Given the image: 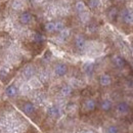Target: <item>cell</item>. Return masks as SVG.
<instances>
[{
	"mask_svg": "<svg viewBox=\"0 0 133 133\" xmlns=\"http://www.w3.org/2000/svg\"><path fill=\"white\" fill-rule=\"evenodd\" d=\"M117 111L121 115H126L129 112V105L127 102H120L117 105Z\"/></svg>",
	"mask_w": 133,
	"mask_h": 133,
	"instance_id": "cell-2",
	"label": "cell"
},
{
	"mask_svg": "<svg viewBox=\"0 0 133 133\" xmlns=\"http://www.w3.org/2000/svg\"><path fill=\"white\" fill-rule=\"evenodd\" d=\"M35 1H36V2H37V3H40V2H42V1H43V0H35Z\"/></svg>",
	"mask_w": 133,
	"mask_h": 133,
	"instance_id": "cell-32",
	"label": "cell"
},
{
	"mask_svg": "<svg viewBox=\"0 0 133 133\" xmlns=\"http://www.w3.org/2000/svg\"><path fill=\"white\" fill-rule=\"evenodd\" d=\"M47 112L51 117H57L59 115V110L56 107H50Z\"/></svg>",
	"mask_w": 133,
	"mask_h": 133,
	"instance_id": "cell-13",
	"label": "cell"
},
{
	"mask_svg": "<svg viewBox=\"0 0 133 133\" xmlns=\"http://www.w3.org/2000/svg\"><path fill=\"white\" fill-rule=\"evenodd\" d=\"M112 108V102L110 100H103L101 103V109L103 111H109Z\"/></svg>",
	"mask_w": 133,
	"mask_h": 133,
	"instance_id": "cell-17",
	"label": "cell"
},
{
	"mask_svg": "<svg viewBox=\"0 0 133 133\" xmlns=\"http://www.w3.org/2000/svg\"><path fill=\"white\" fill-rule=\"evenodd\" d=\"M8 133H23V130L21 129V127H19L18 125H17V126L12 127V128L8 131Z\"/></svg>",
	"mask_w": 133,
	"mask_h": 133,
	"instance_id": "cell-23",
	"label": "cell"
},
{
	"mask_svg": "<svg viewBox=\"0 0 133 133\" xmlns=\"http://www.w3.org/2000/svg\"><path fill=\"white\" fill-rule=\"evenodd\" d=\"M76 8H77V10L81 14V12H84L85 10H86V7H85V4H84L83 2H77L76 3Z\"/></svg>",
	"mask_w": 133,
	"mask_h": 133,
	"instance_id": "cell-19",
	"label": "cell"
},
{
	"mask_svg": "<svg viewBox=\"0 0 133 133\" xmlns=\"http://www.w3.org/2000/svg\"><path fill=\"white\" fill-rule=\"evenodd\" d=\"M31 18H32V17L29 12H23L19 17V21L22 24H28V23H30Z\"/></svg>",
	"mask_w": 133,
	"mask_h": 133,
	"instance_id": "cell-7",
	"label": "cell"
},
{
	"mask_svg": "<svg viewBox=\"0 0 133 133\" xmlns=\"http://www.w3.org/2000/svg\"><path fill=\"white\" fill-rule=\"evenodd\" d=\"M118 16V10H117V8H112L111 10H110V12H109V17L112 19V21H114L115 18L117 17Z\"/></svg>",
	"mask_w": 133,
	"mask_h": 133,
	"instance_id": "cell-20",
	"label": "cell"
},
{
	"mask_svg": "<svg viewBox=\"0 0 133 133\" xmlns=\"http://www.w3.org/2000/svg\"><path fill=\"white\" fill-rule=\"evenodd\" d=\"M65 28H64V24L63 23H61V22H57L56 24H55V31H62V30H64Z\"/></svg>",
	"mask_w": 133,
	"mask_h": 133,
	"instance_id": "cell-27",
	"label": "cell"
},
{
	"mask_svg": "<svg viewBox=\"0 0 133 133\" xmlns=\"http://www.w3.org/2000/svg\"><path fill=\"white\" fill-rule=\"evenodd\" d=\"M121 17L123 18V21L126 24H131L133 23V12L129 9H124L121 14Z\"/></svg>",
	"mask_w": 133,
	"mask_h": 133,
	"instance_id": "cell-1",
	"label": "cell"
},
{
	"mask_svg": "<svg viewBox=\"0 0 133 133\" xmlns=\"http://www.w3.org/2000/svg\"><path fill=\"white\" fill-rule=\"evenodd\" d=\"M34 111H35V107H34L33 103L27 102V103L24 105V112H25L26 114H32Z\"/></svg>",
	"mask_w": 133,
	"mask_h": 133,
	"instance_id": "cell-10",
	"label": "cell"
},
{
	"mask_svg": "<svg viewBox=\"0 0 133 133\" xmlns=\"http://www.w3.org/2000/svg\"><path fill=\"white\" fill-rule=\"evenodd\" d=\"M127 86L130 87V88H133V80L132 79H128V80H127Z\"/></svg>",
	"mask_w": 133,
	"mask_h": 133,
	"instance_id": "cell-30",
	"label": "cell"
},
{
	"mask_svg": "<svg viewBox=\"0 0 133 133\" xmlns=\"http://www.w3.org/2000/svg\"><path fill=\"white\" fill-rule=\"evenodd\" d=\"M86 45V42H85V39H84L82 36H77L76 37V46L79 48V49H83Z\"/></svg>",
	"mask_w": 133,
	"mask_h": 133,
	"instance_id": "cell-6",
	"label": "cell"
},
{
	"mask_svg": "<svg viewBox=\"0 0 133 133\" xmlns=\"http://www.w3.org/2000/svg\"><path fill=\"white\" fill-rule=\"evenodd\" d=\"M83 70L85 71L86 74H91L93 71V65L92 63H86L83 66Z\"/></svg>",
	"mask_w": 133,
	"mask_h": 133,
	"instance_id": "cell-16",
	"label": "cell"
},
{
	"mask_svg": "<svg viewBox=\"0 0 133 133\" xmlns=\"http://www.w3.org/2000/svg\"><path fill=\"white\" fill-rule=\"evenodd\" d=\"M29 86L31 87V89H38L42 86V83L41 81L38 79V78H31L29 80Z\"/></svg>",
	"mask_w": 133,
	"mask_h": 133,
	"instance_id": "cell-4",
	"label": "cell"
},
{
	"mask_svg": "<svg viewBox=\"0 0 133 133\" xmlns=\"http://www.w3.org/2000/svg\"><path fill=\"white\" fill-rule=\"evenodd\" d=\"M114 62H115L116 66H119V68H122V66H124V65H125L124 59H123L122 57H120V56H116V57L114 58Z\"/></svg>",
	"mask_w": 133,
	"mask_h": 133,
	"instance_id": "cell-18",
	"label": "cell"
},
{
	"mask_svg": "<svg viewBox=\"0 0 133 133\" xmlns=\"http://www.w3.org/2000/svg\"><path fill=\"white\" fill-rule=\"evenodd\" d=\"M45 30L47 32H53V31H55V24L54 23H47L45 25Z\"/></svg>",
	"mask_w": 133,
	"mask_h": 133,
	"instance_id": "cell-21",
	"label": "cell"
},
{
	"mask_svg": "<svg viewBox=\"0 0 133 133\" xmlns=\"http://www.w3.org/2000/svg\"><path fill=\"white\" fill-rule=\"evenodd\" d=\"M6 94L8 96H16L17 95V88L15 86H9L6 89Z\"/></svg>",
	"mask_w": 133,
	"mask_h": 133,
	"instance_id": "cell-15",
	"label": "cell"
},
{
	"mask_svg": "<svg viewBox=\"0 0 133 133\" xmlns=\"http://www.w3.org/2000/svg\"><path fill=\"white\" fill-rule=\"evenodd\" d=\"M66 71H68L66 66L64 65V64H58V65H56L55 69H54V72H55V74H56L57 76H64L66 73Z\"/></svg>",
	"mask_w": 133,
	"mask_h": 133,
	"instance_id": "cell-3",
	"label": "cell"
},
{
	"mask_svg": "<svg viewBox=\"0 0 133 133\" xmlns=\"http://www.w3.org/2000/svg\"><path fill=\"white\" fill-rule=\"evenodd\" d=\"M69 35H70V30H69V29H64V30L61 31V37H62L63 39L68 38Z\"/></svg>",
	"mask_w": 133,
	"mask_h": 133,
	"instance_id": "cell-25",
	"label": "cell"
},
{
	"mask_svg": "<svg viewBox=\"0 0 133 133\" xmlns=\"http://www.w3.org/2000/svg\"><path fill=\"white\" fill-rule=\"evenodd\" d=\"M76 109H77L76 104H70L66 108V112H69V113H75L76 112Z\"/></svg>",
	"mask_w": 133,
	"mask_h": 133,
	"instance_id": "cell-26",
	"label": "cell"
},
{
	"mask_svg": "<svg viewBox=\"0 0 133 133\" xmlns=\"http://www.w3.org/2000/svg\"><path fill=\"white\" fill-rule=\"evenodd\" d=\"M99 82L102 86H108V85L111 84L112 79H111V77L109 75H102V76H100Z\"/></svg>",
	"mask_w": 133,
	"mask_h": 133,
	"instance_id": "cell-8",
	"label": "cell"
},
{
	"mask_svg": "<svg viewBox=\"0 0 133 133\" xmlns=\"http://www.w3.org/2000/svg\"><path fill=\"white\" fill-rule=\"evenodd\" d=\"M97 4H98V0H91V1H90V5H91L92 7L97 6Z\"/></svg>",
	"mask_w": 133,
	"mask_h": 133,
	"instance_id": "cell-29",
	"label": "cell"
},
{
	"mask_svg": "<svg viewBox=\"0 0 133 133\" xmlns=\"http://www.w3.org/2000/svg\"><path fill=\"white\" fill-rule=\"evenodd\" d=\"M80 18L82 19V22L86 23V22H88V21H89V18H90V15H89L87 11L81 12V15H80Z\"/></svg>",
	"mask_w": 133,
	"mask_h": 133,
	"instance_id": "cell-22",
	"label": "cell"
},
{
	"mask_svg": "<svg viewBox=\"0 0 133 133\" xmlns=\"http://www.w3.org/2000/svg\"><path fill=\"white\" fill-rule=\"evenodd\" d=\"M107 133H119V128L117 126H110L107 129Z\"/></svg>",
	"mask_w": 133,
	"mask_h": 133,
	"instance_id": "cell-24",
	"label": "cell"
},
{
	"mask_svg": "<svg viewBox=\"0 0 133 133\" xmlns=\"http://www.w3.org/2000/svg\"><path fill=\"white\" fill-rule=\"evenodd\" d=\"M24 6V3L22 2V0H15L12 3H11V7L15 9V10H21Z\"/></svg>",
	"mask_w": 133,
	"mask_h": 133,
	"instance_id": "cell-11",
	"label": "cell"
},
{
	"mask_svg": "<svg viewBox=\"0 0 133 133\" xmlns=\"http://www.w3.org/2000/svg\"><path fill=\"white\" fill-rule=\"evenodd\" d=\"M95 107H96V103H95L94 100H92V99L86 100L85 103H84V108H85V110H87V111H92V110L95 109Z\"/></svg>",
	"mask_w": 133,
	"mask_h": 133,
	"instance_id": "cell-5",
	"label": "cell"
},
{
	"mask_svg": "<svg viewBox=\"0 0 133 133\" xmlns=\"http://www.w3.org/2000/svg\"><path fill=\"white\" fill-rule=\"evenodd\" d=\"M84 133H95L94 131H92V130H87V131H85Z\"/></svg>",
	"mask_w": 133,
	"mask_h": 133,
	"instance_id": "cell-31",
	"label": "cell"
},
{
	"mask_svg": "<svg viewBox=\"0 0 133 133\" xmlns=\"http://www.w3.org/2000/svg\"><path fill=\"white\" fill-rule=\"evenodd\" d=\"M34 40H35L36 42H40V41L43 40V37H42L40 34H35V36H34Z\"/></svg>",
	"mask_w": 133,
	"mask_h": 133,
	"instance_id": "cell-28",
	"label": "cell"
},
{
	"mask_svg": "<svg viewBox=\"0 0 133 133\" xmlns=\"http://www.w3.org/2000/svg\"><path fill=\"white\" fill-rule=\"evenodd\" d=\"M71 92H72V88H71V86H69V85L64 86V87L61 89V93H62V95H64V96L70 95Z\"/></svg>",
	"mask_w": 133,
	"mask_h": 133,
	"instance_id": "cell-14",
	"label": "cell"
},
{
	"mask_svg": "<svg viewBox=\"0 0 133 133\" xmlns=\"http://www.w3.org/2000/svg\"><path fill=\"white\" fill-rule=\"evenodd\" d=\"M34 73H35V70H34V68L32 66H26L25 70H24V75H25V77H27V78H31L34 75Z\"/></svg>",
	"mask_w": 133,
	"mask_h": 133,
	"instance_id": "cell-9",
	"label": "cell"
},
{
	"mask_svg": "<svg viewBox=\"0 0 133 133\" xmlns=\"http://www.w3.org/2000/svg\"><path fill=\"white\" fill-rule=\"evenodd\" d=\"M19 90H21V93H22V94H25V95H26V94H29V93L31 92V87L29 86L28 83H25L21 86Z\"/></svg>",
	"mask_w": 133,
	"mask_h": 133,
	"instance_id": "cell-12",
	"label": "cell"
}]
</instances>
